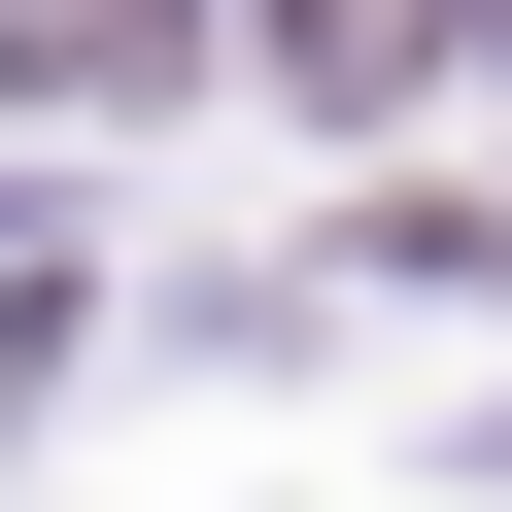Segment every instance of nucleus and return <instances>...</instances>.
<instances>
[{
  "label": "nucleus",
  "mask_w": 512,
  "mask_h": 512,
  "mask_svg": "<svg viewBox=\"0 0 512 512\" xmlns=\"http://www.w3.org/2000/svg\"><path fill=\"white\" fill-rule=\"evenodd\" d=\"M0 69H35V103H137V69H171V0H0Z\"/></svg>",
  "instance_id": "1"
}]
</instances>
